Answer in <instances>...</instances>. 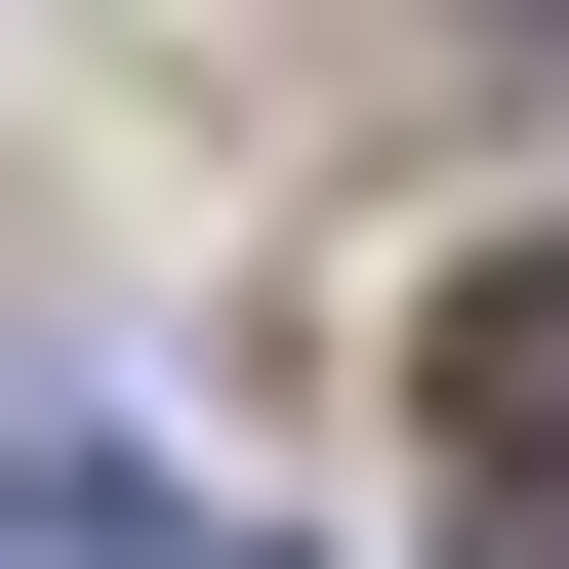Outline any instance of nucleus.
Returning a JSON list of instances; mask_svg holds the SVG:
<instances>
[{"mask_svg": "<svg viewBox=\"0 0 569 569\" xmlns=\"http://www.w3.org/2000/svg\"><path fill=\"white\" fill-rule=\"evenodd\" d=\"M448 529H488V569H569V244H488V284H448Z\"/></svg>", "mask_w": 569, "mask_h": 569, "instance_id": "obj_1", "label": "nucleus"}, {"mask_svg": "<svg viewBox=\"0 0 569 569\" xmlns=\"http://www.w3.org/2000/svg\"><path fill=\"white\" fill-rule=\"evenodd\" d=\"M203 569H244V529H203Z\"/></svg>", "mask_w": 569, "mask_h": 569, "instance_id": "obj_2", "label": "nucleus"}]
</instances>
